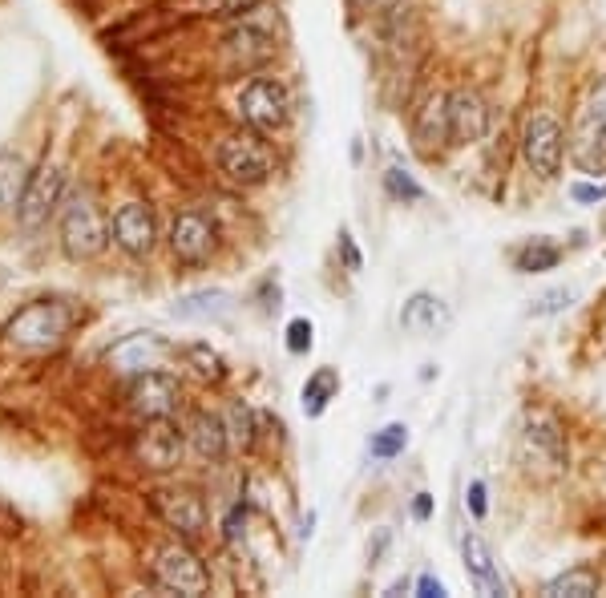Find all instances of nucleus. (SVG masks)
Instances as JSON below:
<instances>
[{
    "label": "nucleus",
    "instance_id": "f257e3e1",
    "mask_svg": "<svg viewBox=\"0 0 606 598\" xmlns=\"http://www.w3.org/2000/svg\"><path fill=\"white\" fill-rule=\"evenodd\" d=\"M566 150L582 174H590V178L606 174V77H598L586 89L582 106L574 114V126H570V138H566Z\"/></svg>",
    "mask_w": 606,
    "mask_h": 598
},
{
    "label": "nucleus",
    "instance_id": "f03ea898",
    "mask_svg": "<svg viewBox=\"0 0 606 598\" xmlns=\"http://www.w3.org/2000/svg\"><path fill=\"white\" fill-rule=\"evenodd\" d=\"M518 465L534 477H558L566 473L570 465V445H566V433L558 425V417L550 413H526L522 429H518Z\"/></svg>",
    "mask_w": 606,
    "mask_h": 598
},
{
    "label": "nucleus",
    "instance_id": "7ed1b4c3",
    "mask_svg": "<svg viewBox=\"0 0 606 598\" xmlns=\"http://www.w3.org/2000/svg\"><path fill=\"white\" fill-rule=\"evenodd\" d=\"M215 162H219V174L231 186H263L275 174V154H271V146H267V138L259 130L227 134L219 142Z\"/></svg>",
    "mask_w": 606,
    "mask_h": 598
},
{
    "label": "nucleus",
    "instance_id": "20e7f679",
    "mask_svg": "<svg viewBox=\"0 0 606 598\" xmlns=\"http://www.w3.org/2000/svg\"><path fill=\"white\" fill-rule=\"evenodd\" d=\"M73 328V312L65 304H57V299H37V304L21 308L5 336L13 348H29V352H45V348H57Z\"/></svg>",
    "mask_w": 606,
    "mask_h": 598
},
{
    "label": "nucleus",
    "instance_id": "39448f33",
    "mask_svg": "<svg viewBox=\"0 0 606 598\" xmlns=\"http://www.w3.org/2000/svg\"><path fill=\"white\" fill-rule=\"evenodd\" d=\"M522 158L530 166L534 178L542 182H554L562 174V162H566V130L562 122L550 114V110H534L522 126Z\"/></svg>",
    "mask_w": 606,
    "mask_h": 598
},
{
    "label": "nucleus",
    "instance_id": "423d86ee",
    "mask_svg": "<svg viewBox=\"0 0 606 598\" xmlns=\"http://www.w3.org/2000/svg\"><path fill=\"white\" fill-rule=\"evenodd\" d=\"M110 243V223L101 219V211L89 203L85 194H77L73 203L61 207V247L73 263H89L106 251Z\"/></svg>",
    "mask_w": 606,
    "mask_h": 598
},
{
    "label": "nucleus",
    "instance_id": "0eeeda50",
    "mask_svg": "<svg viewBox=\"0 0 606 598\" xmlns=\"http://www.w3.org/2000/svg\"><path fill=\"white\" fill-rule=\"evenodd\" d=\"M239 118L247 130L275 134L291 118V93L279 77H251L239 93Z\"/></svg>",
    "mask_w": 606,
    "mask_h": 598
},
{
    "label": "nucleus",
    "instance_id": "6e6552de",
    "mask_svg": "<svg viewBox=\"0 0 606 598\" xmlns=\"http://www.w3.org/2000/svg\"><path fill=\"white\" fill-rule=\"evenodd\" d=\"M61 207H65V170L53 166V162H45V166H37V170L29 174V186H25V194H21L17 219H21L25 231H37V227H45Z\"/></svg>",
    "mask_w": 606,
    "mask_h": 598
},
{
    "label": "nucleus",
    "instance_id": "1a4fd4ad",
    "mask_svg": "<svg viewBox=\"0 0 606 598\" xmlns=\"http://www.w3.org/2000/svg\"><path fill=\"white\" fill-rule=\"evenodd\" d=\"M154 578H158L162 590L190 594V598H198V594L211 590V570L202 566V558H198L186 542H170V546L158 550V558H154Z\"/></svg>",
    "mask_w": 606,
    "mask_h": 598
},
{
    "label": "nucleus",
    "instance_id": "9d476101",
    "mask_svg": "<svg viewBox=\"0 0 606 598\" xmlns=\"http://www.w3.org/2000/svg\"><path fill=\"white\" fill-rule=\"evenodd\" d=\"M219 247V227L207 211H178L174 223H170V255L182 263V267H202L211 263Z\"/></svg>",
    "mask_w": 606,
    "mask_h": 598
},
{
    "label": "nucleus",
    "instance_id": "9b49d317",
    "mask_svg": "<svg viewBox=\"0 0 606 598\" xmlns=\"http://www.w3.org/2000/svg\"><path fill=\"white\" fill-rule=\"evenodd\" d=\"M259 9H251V13H243V17H235V25L227 29V37H223V53H227V61L235 65V69H263L271 57H275V33L267 29V21H259L255 17Z\"/></svg>",
    "mask_w": 606,
    "mask_h": 598
},
{
    "label": "nucleus",
    "instance_id": "f8f14e48",
    "mask_svg": "<svg viewBox=\"0 0 606 598\" xmlns=\"http://www.w3.org/2000/svg\"><path fill=\"white\" fill-rule=\"evenodd\" d=\"M409 138H413V150H417L421 162H437L453 146V134H449V93H429L425 102L413 110Z\"/></svg>",
    "mask_w": 606,
    "mask_h": 598
},
{
    "label": "nucleus",
    "instance_id": "ddd939ff",
    "mask_svg": "<svg viewBox=\"0 0 606 598\" xmlns=\"http://www.w3.org/2000/svg\"><path fill=\"white\" fill-rule=\"evenodd\" d=\"M150 510L178 534V538H198L207 534V502L182 485H162L150 493Z\"/></svg>",
    "mask_w": 606,
    "mask_h": 598
},
{
    "label": "nucleus",
    "instance_id": "4468645a",
    "mask_svg": "<svg viewBox=\"0 0 606 598\" xmlns=\"http://www.w3.org/2000/svg\"><path fill=\"white\" fill-rule=\"evenodd\" d=\"M182 453H186V433L170 417H150L134 437V457L154 473L178 469Z\"/></svg>",
    "mask_w": 606,
    "mask_h": 598
},
{
    "label": "nucleus",
    "instance_id": "2eb2a0df",
    "mask_svg": "<svg viewBox=\"0 0 606 598\" xmlns=\"http://www.w3.org/2000/svg\"><path fill=\"white\" fill-rule=\"evenodd\" d=\"M130 409L150 421V417H174L178 405H182V384L178 376L162 372V368H146V372H134L130 380Z\"/></svg>",
    "mask_w": 606,
    "mask_h": 598
},
{
    "label": "nucleus",
    "instance_id": "dca6fc26",
    "mask_svg": "<svg viewBox=\"0 0 606 598\" xmlns=\"http://www.w3.org/2000/svg\"><path fill=\"white\" fill-rule=\"evenodd\" d=\"M489 126H493V110H489V102L477 89H469V85L449 89V134H453V146L481 142L489 134Z\"/></svg>",
    "mask_w": 606,
    "mask_h": 598
},
{
    "label": "nucleus",
    "instance_id": "f3484780",
    "mask_svg": "<svg viewBox=\"0 0 606 598\" xmlns=\"http://www.w3.org/2000/svg\"><path fill=\"white\" fill-rule=\"evenodd\" d=\"M110 239L118 243V251H126L130 259H146L158 243V223L154 211L146 203H122L110 219Z\"/></svg>",
    "mask_w": 606,
    "mask_h": 598
},
{
    "label": "nucleus",
    "instance_id": "a211bd4d",
    "mask_svg": "<svg viewBox=\"0 0 606 598\" xmlns=\"http://www.w3.org/2000/svg\"><path fill=\"white\" fill-rule=\"evenodd\" d=\"M400 328L413 336H437L449 328V308L445 299H437L433 291H413L400 308Z\"/></svg>",
    "mask_w": 606,
    "mask_h": 598
},
{
    "label": "nucleus",
    "instance_id": "6ab92c4d",
    "mask_svg": "<svg viewBox=\"0 0 606 598\" xmlns=\"http://www.w3.org/2000/svg\"><path fill=\"white\" fill-rule=\"evenodd\" d=\"M186 437H190V449L202 461H223L227 449H231V429H227V421L219 413H198Z\"/></svg>",
    "mask_w": 606,
    "mask_h": 598
},
{
    "label": "nucleus",
    "instance_id": "aec40b11",
    "mask_svg": "<svg viewBox=\"0 0 606 598\" xmlns=\"http://www.w3.org/2000/svg\"><path fill=\"white\" fill-rule=\"evenodd\" d=\"M461 558H465V570H469V578H473L481 590L505 594V582H501V574H497V562H493L489 546H485L477 534H465V538H461Z\"/></svg>",
    "mask_w": 606,
    "mask_h": 598
},
{
    "label": "nucleus",
    "instance_id": "412c9836",
    "mask_svg": "<svg viewBox=\"0 0 606 598\" xmlns=\"http://www.w3.org/2000/svg\"><path fill=\"white\" fill-rule=\"evenodd\" d=\"M231 312V295L227 291H190L174 299L170 316L174 320H223Z\"/></svg>",
    "mask_w": 606,
    "mask_h": 598
},
{
    "label": "nucleus",
    "instance_id": "4be33fe9",
    "mask_svg": "<svg viewBox=\"0 0 606 598\" xmlns=\"http://www.w3.org/2000/svg\"><path fill=\"white\" fill-rule=\"evenodd\" d=\"M336 396H340V372L336 368H316L308 380H303L299 405H303V413H308V417H324Z\"/></svg>",
    "mask_w": 606,
    "mask_h": 598
},
{
    "label": "nucleus",
    "instance_id": "5701e85b",
    "mask_svg": "<svg viewBox=\"0 0 606 598\" xmlns=\"http://www.w3.org/2000/svg\"><path fill=\"white\" fill-rule=\"evenodd\" d=\"M562 247L550 239V235H538V239H526L518 251H514V271L518 275H542V271H554L562 263Z\"/></svg>",
    "mask_w": 606,
    "mask_h": 598
},
{
    "label": "nucleus",
    "instance_id": "b1692460",
    "mask_svg": "<svg viewBox=\"0 0 606 598\" xmlns=\"http://www.w3.org/2000/svg\"><path fill=\"white\" fill-rule=\"evenodd\" d=\"M598 586H602V578H598L594 566H570V570L554 574L542 586V594H550V598H590V594H598Z\"/></svg>",
    "mask_w": 606,
    "mask_h": 598
},
{
    "label": "nucleus",
    "instance_id": "393cba45",
    "mask_svg": "<svg viewBox=\"0 0 606 598\" xmlns=\"http://www.w3.org/2000/svg\"><path fill=\"white\" fill-rule=\"evenodd\" d=\"M162 356H166V344L158 336H130L114 352V364H122L126 372H146V368H158Z\"/></svg>",
    "mask_w": 606,
    "mask_h": 598
},
{
    "label": "nucleus",
    "instance_id": "a878e982",
    "mask_svg": "<svg viewBox=\"0 0 606 598\" xmlns=\"http://www.w3.org/2000/svg\"><path fill=\"white\" fill-rule=\"evenodd\" d=\"M25 186H29V166L17 154H0V215L21 207Z\"/></svg>",
    "mask_w": 606,
    "mask_h": 598
},
{
    "label": "nucleus",
    "instance_id": "bb28decb",
    "mask_svg": "<svg viewBox=\"0 0 606 598\" xmlns=\"http://www.w3.org/2000/svg\"><path fill=\"white\" fill-rule=\"evenodd\" d=\"M404 449H409V425H400V421H392V425L376 429V433H372V441H368L372 461H396Z\"/></svg>",
    "mask_w": 606,
    "mask_h": 598
},
{
    "label": "nucleus",
    "instance_id": "cd10ccee",
    "mask_svg": "<svg viewBox=\"0 0 606 598\" xmlns=\"http://www.w3.org/2000/svg\"><path fill=\"white\" fill-rule=\"evenodd\" d=\"M384 194L396 198V203H421V198H425V186H421L409 170L388 166V170H384Z\"/></svg>",
    "mask_w": 606,
    "mask_h": 598
},
{
    "label": "nucleus",
    "instance_id": "c85d7f7f",
    "mask_svg": "<svg viewBox=\"0 0 606 598\" xmlns=\"http://www.w3.org/2000/svg\"><path fill=\"white\" fill-rule=\"evenodd\" d=\"M182 356H186V364H190L202 380H223V376H227V364H223V356H219L211 344H190Z\"/></svg>",
    "mask_w": 606,
    "mask_h": 598
},
{
    "label": "nucleus",
    "instance_id": "c756f323",
    "mask_svg": "<svg viewBox=\"0 0 606 598\" xmlns=\"http://www.w3.org/2000/svg\"><path fill=\"white\" fill-rule=\"evenodd\" d=\"M574 299H578L574 287H550V291H542V295L534 299L530 316H558V312H566V308L574 304Z\"/></svg>",
    "mask_w": 606,
    "mask_h": 598
},
{
    "label": "nucleus",
    "instance_id": "7c9ffc66",
    "mask_svg": "<svg viewBox=\"0 0 606 598\" xmlns=\"http://www.w3.org/2000/svg\"><path fill=\"white\" fill-rule=\"evenodd\" d=\"M312 344H316L312 320H308V316H295V320L287 324V352H291V356H308Z\"/></svg>",
    "mask_w": 606,
    "mask_h": 598
},
{
    "label": "nucleus",
    "instance_id": "2f4dec72",
    "mask_svg": "<svg viewBox=\"0 0 606 598\" xmlns=\"http://www.w3.org/2000/svg\"><path fill=\"white\" fill-rule=\"evenodd\" d=\"M259 5H263V0H202V9H207L211 17H227V21L259 9Z\"/></svg>",
    "mask_w": 606,
    "mask_h": 598
},
{
    "label": "nucleus",
    "instance_id": "473e14b6",
    "mask_svg": "<svg viewBox=\"0 0 606 598\" xmlns=\"http://www.w3.org/2000/svg\"><path fill=\"white\" fill-rule=\"evenodd\" d=\"M465 506H469V514H473L477 522L489 514V485H485L481 477H473V481L465 485Z\"/></svg>",
    "mask_w": 606,
    "mask_h": 598
},
{
    "label": "nucleus",
    "instance_id": "72a5a7b5",
    "mask_svg": "<svg viewBox=\"0 0 606 598\" xmlns=\"http://www.w3.org/2000/svg\"><path fill=\"white\" fill-rule=\"evenodd\" d=\"M570 198H574V203H582V207L602 203V198H606V182H574V186H570Z\"/></svg>",
    "mask_w": 606,
    "mask_h": 598
},
{
    "label": "nucleus",
    "instance_id": "f704fd0d",
    "mask_svg": "<svg viewBox=\"0 0 606 598\" xmlns=\"http://www.w3.org/2000/svg\"><path fill=\"white\" fill-rule=\"evenodd\" d=\"M340 259H344V267L348 271H364V255H360V247H356V239L348 235V231H340Z\"/></svg>",
    "mask_w": 606,
    "mask_h": 598
},
{
    "label": "nucleus",
    "instance_id": "c9c22d12",
    "mask_svg": "<svg viewBox=\"0 0 606 598\" xmlns=\"http://www.w3.org/2000/svg\"><path fill=\"white\" fill-rule=\"evenodd\" d=\"M243 526H247V506H243V502H235V506H231V514H227V522H223L227 542H235V538L243 534Z\"/></svg>",
    "mask_w": 606,
    "mask_h": 598
},
{
    "label": "nucleus",
    "instance_id": "e433bc0d",
    "mask_svg": "<svg viewBox=\"0 0 606 598\" xmlns=\"http://www.w3.org/2000/svg\"><path fill=\"white\" fill-rule=\"evenodd\" d=\"M417 594H421V598H441V594H449V590H445V582H441L437 574L425 570V574L417 578Z\"/></svg>",
    "mask_w": 606,
    "mask_h": 598
},
{
    "label": "nucleus",
    "instance_id": "4c0bfd02",
    "mask_svg": "<svg viewBox=\"0 0 606 598\" xmlns=\"http://www.w3.org/2000/svg\"><path fill=\"white\" fill-rule=\"evenodd\" d=\"M413 518H417V522H429V518H433V493H417V497H413Z\"/></svg>",
    "mask_w": 606,
    "mask_h": 598
}]
</instances>
